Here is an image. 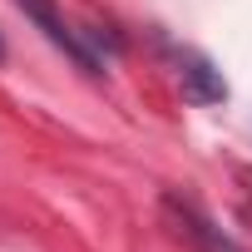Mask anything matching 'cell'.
I'll list each match as a JSON object with an SVG mask.
<instances>
[{
	"label": "cell",
	"instance_id": "6da1fadb",
	"mask_svg": "<svg viewBox=\"0 0 252 252\" xmlns=\"http://www.w3.org/2000/svg\"><path fill=\"white\" fill-rule=\"evenodd\" d=\"M15 5H20V10H25V15H30V20L40 25V35H45V40H50L55 50H64V55H69V60H74V64H79L84 74H94V79L104 74L99 55H94V50H89V45L79 40V30H74V25H69L64 15H60V5H55V0H15Z\"/></svg>",
	"mask_w": 252,
	"mask_h": 252
},
{
	"label": "cell",
	"instance_id": "7a4b0ae2",
	"mask_svg": "<svg viewBox=\"0 0 252 252\" xmlns=\"http://www.w3.org/2000/svg\"><path fill=\"white\" fill-rule=\"evenodd\" d=\"M173 64H178V89H183V99H193V104H218V99H227L222 74H218L198 50H178Z\"/></svg>",
	"mask_w": 252,
	"mask_h": 252
},
{
	"label": "cell",
	"instance_id": "3957f363",
	"mask_svg": "<svg viewBox=\"0 0 252 252\" xmlns=\"http://www.w3.org/2000/svg\"><path fill=\"white\" fill-rule=\"evenodd\" d=\"M163 208H168V218L178 222V237L198 242L203 252H232V247H227V237H222V232H213V222H208L193 203H183V198H173V193H168V198H163Z\"/></svg>",
	"mask_w": 252,
	"mask_h": 252
},
{
	"label": "cell",
	"instance_id": "277c9868",
	"mask_svg": "<svg viewBox=\"0 0 252 252\" xmlns=\"http://www.w3.org/2000/svg\"><path fill=\"white\" fill-rule=\"evenodd\" d=\"M0 60H5V40H0Z\"/></svg>",
	"mask_w": 252,
	"mask_h": 252
}]
</instances>
